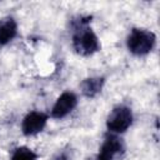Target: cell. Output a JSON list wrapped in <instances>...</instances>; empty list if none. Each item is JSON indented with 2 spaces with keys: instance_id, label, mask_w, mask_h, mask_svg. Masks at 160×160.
Wrapping results in <instances>:
<instances>
[{
  "instance_id": "8fae6325",
  "label": "cell",
  "mask_w": 160,
  "mask_h": 160,
  "mask_svg": "<svg viewBox=\"0 0 160 160\" xmlns=\"http://www.w3.org/2000/svg\"><path fill=\"white\" fill-rule=\"evenodd\" d=\"M96 160H111V159H108V158H104V156H98Z\"/></svg>"
},
{
  "instance_id": "8992f818",
  "label": "cell",
  "mask_w": 160,
  "mask_h": 160,
  "mask_svg": "<svg viewBox=\"0 0 160 160\" xmlns=\"http://www.w3.org/2000/svg\"><path fill=\"white\" fill-rule=\"evenodd\" d=\"M125 149L124 146V142L120 138H118L116 135H108L105 138V141L102 142L101 148H100V152H99V156H104V158H108V159H111L122 152Z\"/></svg>"
},
{
  "instance_id": "ba28073f",
  "label": "cell",
  "mask_w": 160,
  "mask_h": 160,
  "mask_svg": "<svg viewBox=\"0 0 160 160\" xmlns=\"http://www.w3.org/2000/svg\"><path fill=\"white\" fill-rule=\"evenodd\" d=\"M104 85V79L102 78H88L81 82V91L85 96L88 98H94L98 95Z\"/></svg>"
},
{
  "instance_id": "7a4b0ae2",
  "label": "cell",
  "mask_w": 160,
  "mask_h": 160,
  "mask_svg": "<svg viewBox=\"0 0 160 160\" xmlns=\"http://www.w3.org/2000/svg\"><path fill=\"white\" fill-rule=\"evenodd\" d=\"M155 34L145 29H132L128 36L126 45L134 55H146L155 46Z\"/></svg>"
},
{
  "instance_id": "52a82bcc",
  "label": "cell",
  "mask_w": 160,
  "mask_h": 160,
  "mask_svg": "<svg viewBox=\"0 0 160 160\" xmlns=\"http://www.w3.org/2000/svg\"><path fill=\"white\" fill-rule=\"evenodd\" d=\"M18 32V25L14 19L5 18L0 20V45L10 42Z\"/></svg>"
},
{
  "instance_id": "30bf717a",
  "label": "cell",
  "mask_w": 160,
  "mask_h": 160,
  "mask_svg": "<svg viewBox=\"0 0 160 160\" xmlns=\"http://www.w3.org/2000/svg\"><path fill=\"white\" fill-rule=\"evenodd\" d=\"M52 160H68V158L65 154H58Z\"/></svg>"
},
{
  "instance_id": "5b68a950",
  "label": "cell",
  "mask_w": 160,
  "mask_h": 160,
  "mask_svg": "<svg viewBox=\"0 0 160 160\" xmlns=\"http://www.w3.org/2000/svg\"><path fill=\"white\" fill-rule=\"evenodd\" d=\"M76 104H78V99L75 94L71 91H65L58 98L56 102L54 104L51 110V116L55 119H61L66 116L69 112H71L76 106Z\"/></svg>"
},
{
  "instance_id": "9c48e42d",
  "label": "cell",
  "mask_w": 160,
  "mask_h": 160,
  "mask_svg": "<svg viewBox=\"0 0 160 160\" xmlns=\"http://www.w3.org/2000/svg\"><path fill=\"white\" fill-rule=\"evenodd\" d=\"M11 160H38V156L31 149L26 146H20L14 151Z\"/></svg>"
},
{
  "instance_id": "3957f363",
  "label": "cell",
  "mask_w": 160,
  "mask_h": 160,
  "mask_svg": "<svg viewBox=\"0 0 160 160\" xmlns=\"http://www.w3.org/2000/svg\"><path fill=\"white\" fill-rule=\"evenodd\" d=\"M132 122V112L128 106H116L112 109V111L109 114L106 120V126L109 131L120 134L129 129V126Z\"/></svg>"
},
{
  "instance_id": "6da1fadb",
  "label": "cell",
  "mask_w": 160,
  "mask_h": 160,
  "mask_svg": "<svg viewBox=\"0 0 160 160\" xmlns=\"http://www.w3.org/2000/svg\"><path fill=\"white\" fill-rule=\"evenodd\" d=\"M88 22H89V18L88 19L80 18V20L76 21L75 24L74 35H72V46L75 51L82 56L92 55L100 48L98 36L88 26Z\"/></svg>"
},
{
  "instance_id": "277c9868",
  "label": "cell",
  "mask_w": 160,
  "mask_h": 160,
  "mask_svg": "<svg viewBox=\"0 0 160 160\" xmlns=\"http://www.w3.org/2000/svg\"><path fill=\"white\" fill-rule=\"evenodd\" d=\"M46 121H48V116L44 112H40V111L29 112L24 118L22 124H21L22 134L26 136H30V135H35L42 131V129L46 125Z\"/></svg>"
}]
</instances>
